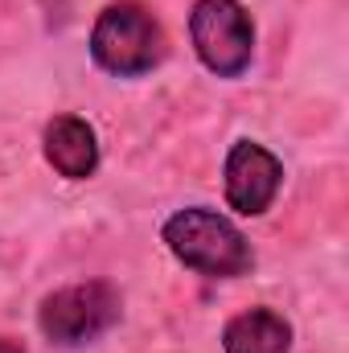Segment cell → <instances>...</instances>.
Returning a JSON list of instances; mask_svg holds the SVG:
<instances>
[{"mask_svg":"<svg viewBox=\"0 0 349 353\" xmlns=\"http://www.w3.org/2000/svg\"><path fill=\"white\" fill-rule=\"evenodd\" d=\"M90 58L99 70L115 79L148 74L165 58V29L140 0H115L94 17L90 29Z\"/></svg>","mask_w":349,"mask_h":353,"instance_id":"2","label":"cell"},{"mask_svg":"<svg viewBox=\"0 0 349 353\" xmlns=\"http://www.w3.org/2000/svg\"><path fill=\"white\" fill-rule=\"evenodd\" d=\"M292 325L271 308H247L222 329V353H288Z\"/></svg>","mask_w":349,"mask_h":353,"instance_id":"7","label":"cell"},{"mask_svg":"<svg viewBox=\"0 0 349 353\" xmlns=\"http://www.w3.org/2000/svg\"><path fill=\"white\" fill-rule=\"evenodd\" d=\"M41 148H46V161L54 165V173L66 176V181H87L99 169L94 128H90L87 119H79V115H54L46 123Z\"/></svg>","mask_w":349,"mask_h":353,"instance_id":"6","label":"cell"},{"mask_svg":"<svg viewBox=\"0 0 349 353\" xmlns=\"http://www.w3.org/2000/svg\"><path fill=\"white\" fill-rule=\"evenodd\" d=\"M189 41L201 66L218 79H239L255 58V25L239 0H193Z\"/></svg>","mask_w":349,"mask_h":353,"instance_id":"3","label":"cell"},{"mask_svg":"<svg viewBox=\"0 0 349 353\" xmlns=\"http://www.w3.org/2000/svg\"><path fill=\"white\" fill-rule=\"evenodd\" d=\"M222 181H226V201L230 210L247 214V218H259L271 210L279 185H283V165L275 152H267L255 140H239L230 144L226 152V165H222Z\"/></svg>","mask_w":349,"mask_h":353,"instance_id":"5","label":"cell"},{"mask_svg":"<svg viewBox=\"0 0 349 353\" xmlns=\"http://www.w3.org/2000/svg\"><path fill=\"white\" fill-rule=\"evenodd\" d=\"M119 312H123L119 292L103 279H90V283H70V288H58L54 296H46L37 325L58 345H87L119 321Z\"/></svg>","mask_w":349,"mask_h":353,"instance_id":"4","label":"cell"},{"mask_svg":"<svg viewBox=\"0 0 349 353\" xmlns=\"http://www.w3.org/2000/svg\"><path fill=\"white\" fill-rule=\"evenodd\" d=\"M0 353H25V345L12 341V337H0Z\"/></svg>","mask_w":349,"mask_h":353,"instance_id":"8","label":"cell"},{"mask_svg":"<svg viewBox=\"0 0 349 353\" xmlns=\"http://www.w3.org/2000/svg\"><path fill=\"white\" fill-rule=\"evenodd\" d=\"M161 239L173 251L177 263H185L189 271H197V275H210V279L247 275L251 263H255L247 234L230 218H222L218 210H206V205L177 210L173 218L165 222Z\"/></svg>","mask_w":349,"mask_h":353,"instance_id":"1","label":"cell"}]
</instances>
